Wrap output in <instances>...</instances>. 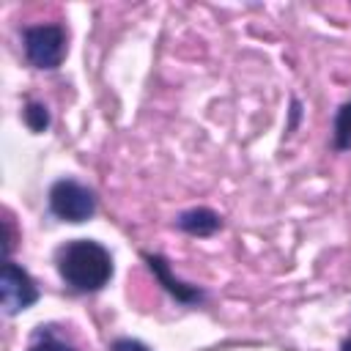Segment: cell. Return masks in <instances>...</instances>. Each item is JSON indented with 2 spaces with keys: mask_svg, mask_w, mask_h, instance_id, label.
I'll use <instances>...</instances> for the list:
<instances>
[{
  "mask_svg": "<svg viewBox=\"0 0 351 351\" xmlns=\"http://www.w3.org/2000/svg\"><path fill=\"white\" fill-rule=\"evenodd\" d=\"M55 266L60 280L77 293H96L112 280V255L93 239H71L60 244Z\"/></svg>",
  "mask_w": 351,
  "mask_h": 351,
  "instance_id": "1",
  "label": "cell"
},
{
  "mask_svg": "<svg viewBox=\"0 0 351 351\" xmlns=\"http://www.w3.org/2000/svg\"><path fill=\"white\" fill-rule=\"evenodd\" d=\"M47 203H49V214L63 219V222H85L96 214L99 208V200H96V192L85 184H80L77 178H60L49 186V195H47Z\"/></svg>",
  "mask_w": 351,
  "mask_h": 351,
  "instance_id": "2",
  "label": "cell"
},
{
  "mask_svg": "<svg viewBox=\"0 0 351 351\" xmlns=\"http://www.w3.org/2000/svg\"><path fill=\"white\" fill-rule=\"evenodd\" d=\"M22 49L30 66L52 71L66 58V27L55 22L30 25L22 30Z\"/></svg>",
  "mask_w": 351,
  "mask_h": 351,
  "instance_id": "3",
  "label": "cell"
},
{
  "mask_svg": "<svg viewBox=\"0 0 351 351\" xmlns=\"http://www.w3.org/2000/svg\"><path fill=\"white\" fill-rule=\"evenodd\" d=\"M0 302H3L5 315H16L38 302V288H36L33 277L19 263H14L8 258H5L3 274H0Z\"/></svg>",
  "mask_w": 351,
  "mask_h": 351,
  "instance_id": "4",
  "label": "cell"
},
{
  "mask_svg": "<svg viewBox=\"0 0 351 351\" xmlns=\"http://www.w3.org/2000/svg\"><path fill=\"white\" fill-rule=\"evenodd\" d=\"M143 258H145L151 274L165 285V291H167L176 302H181V304H197V302H203V291L195 288V285H186V282L178 280V277H173L170 263H167L162 255H156V252H143Z\"/></svg>",
  "mask_w": 351,
  "mask_h": 351,
  "instance_id": "5",
  "label": "cell"
},
{
  "mask_svg": "<svg viewBox=\"0 0 351 351\" xmlns=\"http://www.w3.org/2000/svg\"><path fill=\"white\" fill-rule=\"evenodd\" d=\"M176 228L184 230V233H189V236H200L203 239V236H211V233H217L222 228V217L217 211L200 206V208L181 211L178 219H176Z\"/></svg>",
  "mask_w": 351,
  "mask_h": 351,
  "instance_id": "6",
  "label": "cell"
},
{
  "mask_svg": "<svg viewBox=\"0 0 351 351\" xmlns=\"http://www.w3.org/2000/svg\"><path fill=\"white\" fill-rule=\"evenodd\" d=\"M27 351H77V348H74L69 340H63L55 326H38V329L30 335Z\"/></svg>",
  "mask_w": 351,
  "mask_h": 351,
  "instance_id": "7",
  "label": "cell"
},
{
  "mask_svg": "<svg viewBox=\"0 0 351 351\" xmlns=\"http://www.w3.org/2000/svg\"><path fill=\"white\" fill-rule=\"evenodd\" d=\"M335 148L337 151H348L351 148V101L340 104V110L335 112Z\"/></svg>",
  "mask_w": 351,
  "mask_h": 351,
  "instance_id": "8",
  "label": "cell"
},
{
  "mask_svg": "<svg viewBox=\"0 0 351 351\" xmlns=\"http://www.w3.org/2000/svg\"><path fill=\"white\" fill-rule=\"evenodd\" d=\"M25 123L30 126V132H44V129L49 126V112H47V107L38 104V101H27V107H25Z\"/></svg>",
  "mask_w": 351,
  "mask_h": 351,
  "instance_id": "9",
  "label": "cell"
},
{
  "mask_svg": "<svg viewBox=\"0 0 351 351\" xmlns=\"http://www.w3.org/2000/svg\"><path fill=\"white\" fill-rule=\"evenodd\" d=\"M110 351H151V348L134 337H118L110 343Z\"/></svg>",
  "mask_w": 351,
  "mask_h": 351,
  "instance_id": "10",
  "label": "cell"
},
{
  "mask_svg": "<svg viewBox=\"0 0 351 351\" xmlns=\"http://www.w3.org/2000/svg\"><path fill=\"white\" fill-rule=\"evenodd\" d=\"M340 351H351V335L343 340V346H340Z\"/></svg>",
  "mask_w": 351,
  "mask_h": 351,
  "instance_id": "11",
  "label": "cell"
}]
</instances>
